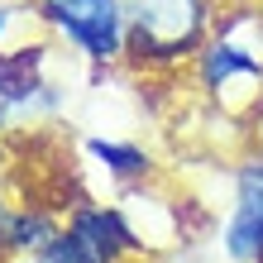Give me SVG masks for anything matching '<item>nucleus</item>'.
<instances>
[{"label":"nucleus","mask_w":263,"mask_h":263,"mask_svg":"<svg viewBox=\"0 0 263 263\" xmlns=\"http://www.w3.org/2000/svg\"><path fill=\"white\" fill-rule=\"evenodd\" d=\"M125 5L129 48L125 58L139 67H173L196 58L211 29V0H120Z\"/></svg>","instance_id":"obj_1"},{"label":"nucleus","mask_w":263,"mask_h":263,"mask_svg":"<svg viewBox=\"0 0 263 263\" xmlns=\"http://www.w3.org/2000/svg\"><path fill=\"white\" fill-rule=\"evenodd\" d=\"M43 24L58 29L86 63L110 67L129 48V29H125V5L120 0H39Z\"/></svg>","instance_id":"obj_2"},{"label":"nucleus","mask_w":263,"mask_h":263,"mask_svg":"<svg viewBox=\"0 0 263 263\" xmlns=\"http://www.w3.org/2000/svg\"><path fill=\"white\" fill-rule=\"evenodd\" d=\"M63 105V86L48 82V43H20L0 53V129L43 120Z\"/></svg>","instance_id":"obj_3"},{"label":"nucleus","mask_w":263,"mask_h":263,"mask_svg":"<svg viewBox=\"0 0 263 263\" xmlns=\"http://www.w3.org/2000/svg\"><path fill=\"white\" fill-rule=\"evenodd\" d=\"M220 249L230 263H263V158L235 167V206L220 230Z\"/></svg>","instance_id":"obj_4"},{"label":"nucleus","mask_w":263,"mask_h":263,"mask_svg":"<svg viewBox=\"0 0 263 263\" xmlns=\"http://www.w3.org/2000/svg\"><path fill=\"white\" fill-rule=\"evenodd\" d=\"M67 230L77 235V244L96 263H125L129 254L144 249L139 230L125 220V211H115V206H77L67 215Z\"/></svg>","instance_id":"obj_5"},{"label":"nucleus","mask_w":263,"mask_h":263,"mask_svg":"<svg viewBox=\"0 0 263 263\" xmlns=\"http://www.w3.org/2000/svg\"><path fill=\"white\" fill-rule=\"evenodd\" d=\"M196 77H201V86L206 91H230L235 82H249L263 91V63L249 53V48H239V43H230V39H211V43H201V53H196Z\"/></svg>","instance_id":"obj_6"},{"label":"nucleus","mask_w":263,"mask_h":263,"mask_svg":"<svg viewBox=\"0 0 263 263\" xmlns=\"http://www.w3.org/2000/svg\"><path fill=\"white\" fill-rule=\"evenodd\" d=\"M58 230H63V220L39 206H24L10 215V254H39L43 244H48Z\"/></svg>","instance_id":"obj_7"},{"label":"nucleus","mask_w":263,"mask_h":263,"mask_svg":"<svg viewBox=\"0 0 263 263\" xmlns=\"http://www.w3.org/2000/svg\"><path fill=\"white\" fill-rule=\"evenodd\" d=\"M86 153L96 158L105 173H115L120 182H134V177H148V153L139 148V144H115V139H91Z\"/></svg>","instance_id":"obj_8"},{"label":"nucleus","mask_w":263,"mask_h":263,"mask_svg":"<svg viewBox=\"0 0 263 263\" xmlns=\"http://www.w3.org/2000/svg\"><path fill=\"white\" fill-rule=\"evenodd\" d=\"M39 263H96V258H91L82 244H77V235L63 225V230H58V235L39 249Z\"/></svg>","instance_id":"obj_9"},{"label":"nucleus","mask_w":263,"mask_h":263,"mask_svg":"<svg viewBox=\"0 0 263 263\" xmlns=\"http://www.w3.org/2000/svg\"><path fill=\"white\" fill-rule=\"evenodd\" d=\"M10 215H14V211L5 206V201H0V258L10 254Z\"/></svg>","instance_id":"obj_10"},{"label":"nucleus","mask_w":263,"mask_h":263,"mask_svg":"<svg viewBox=\"0 0 263 263\" xmlns=\"http://www.w3.org/2000/svg\"><path fill=\"white\" fill-rule=\"evenodd\" d=\"M10 20H14V10H10V5H0V39H5V29H10Z\"/></svg>","instance_id":"obj_11"},{"label":"nucleus","mask_w":263,"mask_h":263,"mask_svg":"<svg viewBox=\"0 0 263 263\" xmlns=\"http://www.w3.org/2000/svg\"><path fill=\"white\" fill-rule=\"evenodd\" d=\"M10 263H39V254H10Z\"/></svg>","instance_id":"obj_12"},{"label":"nucleus","mask_w":263,"mask_h":263,"mask_svg":"<svg viewBox=\"0 0 263 263\" xmlns=\"http://www.w3.org/2000/svg\"><path fill=\"white\" fill-rule=\"evenodd\" d=\"M258 125H263V96H258Z\"/></svg>","instance_id":"obj_13"}]
</instances>
